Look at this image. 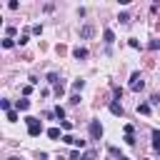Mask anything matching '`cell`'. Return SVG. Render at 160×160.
Listing matches in <instances>:
<instances>
[{
  "label": "cell",
  "instance_id": "1",
  "mask_svg": "<svg viewBox=\"0 0 160 160\" xmlns=\"http://www.w3.org/2000/svg\"><path fill=\"white\" fill-rule=\"evenodd\" d=\"M25 122H28V135H30V138H38V135L42 132V122H40L38 118L28 115V118H25Z\"/></svg>",
  "mask_w": 160,
  "mask_h": 160
},
{
  "label": "cell",
  "instance_id": "2",
  "mask_svg": "<svg viewBox=\"0 0 160 160\" xmlns=\"http://www.w3.org/2000/svg\"><path fill=\"white\" fill-rule=\"evenodd\" d=\"M90 138H92V140H100V138H102V125H100V120H92V122H90Z\"/></svg>",
  "mask_w": 160,
  "mask_h": 160
},
{
  "label": "cell",
  "instance_id": "3",
  "mask_svg": "<svg viewBox=\"0 0 160 160\" xmlns=\"http://www.w3.org/2000/svg\"><path fill=\"white\" fill-rule=\"evenodd\" d=\"M145 88V82H142V78H140V72H132V78H130V90H142Z\"/></svg>",
  "mask_w": 160,
  "mask_h": 160
},
{
  "label": "cell",
  "instance_id": "4",
  "mask_svg": "<svg viewBox=\"0 0 160 160\" xmlns=\"http://www.w3.org/2000/svg\"><path fill=\"white\" fill-rule=\"evenodd\" d=\"M92 32H95V28H92V25H85V28L80 30V38H92Z\"/></svg>",
  "mask_w": 160,
  "mask_h": 160
},
{
  "label": "cell",
  "instance_id": "5",
  "mask_svg": "<svg viewBox=\"0 0 160 160\" xmlns=\"http://www.w3.org/2000/svg\"><path fill=\"white\" fill-rule=\"evenodd\" d=\"M110 112H112V115H122V105L112 100V102H110Z\"/></svg>",
  "mask_w": 160,
  "mask_h": 160
},
{
  "label": "cell",
  "instance_id": "6",
  "mask_svg": "<svg viewBox=\"0 0 160 160\" xmlns=\"http://www.w3.org/2000/svg\"><path fill=\"white\" fill-rule=\"evenodd\" d=\"M152 148L160 152V130H152Z\"/></svg>",
  "mask_w": 160,
  "mask_h": 160
},
{
  "label": "cell",
  "instance_id": "7",
  "mask_svg": "<svg viewBox=\"0 0 160 160\" xmlns=\"http://www.w3.org/2000/svg\"><path fill=\"white\" fill-rule=\"evenodd\" d=\"M72 55H75L78 60H82V58H88V50H85V48H75V50H72Z\"/></svg>",
  "mask_w": 160,
  "mask_h": 160
},
{
  "label": "cell",
  "instance_id": "8",
  "mask_svg": "<svg viewBox=\"0 0 160 160\" xmlns=\"http://www.w3.org/2000/svg\"><path fill=\"white\" fill-rule=\"evenodd\" d=\"M102 38H105V42H108V45H110V42H112V40H115V32H112V30H110V28H108V30H105V32H102Z\"/></svg>",
  "mask_w": 160,
  "mask_h": 160
},
{
  "label": "cell",
  "instance_id": "9",
  "mask_svg": "<svg viewBox=\"0 0 160 160\" xmlns=\"http://www.w3.org/2000/svg\"><path fill=\"white\" fill-rule=\"evenodd\" d=\"M15 108H18V110H28V108H30V100H25V98H22V100H18V102H15Z\"/></svg>",
  "mask_w": 160,
  "mask_h": 160
},
{
  "label": "cell",
  "instance_id": "10",
  "mask_svg": "<svg viewBox=\"0 0 160 160\" xmlns=\"http://www.w3.org/2000/svg\"><path fill=\"white\" fill-rule=\"evenodd\" d=\"M138 112H140V115H150V105H148V102H140V105H138Z\"/></svg>",
  "mask_w": 160,
  "mask_h": 160
},
{
  "label": "cell",
  "instance_id": "11",
  "mask_svg": "<svg viewBox=\"0 0 160 160\" xmlns=\"http://www.w3.org/2000/svg\"><path fill=\"white\" fill-rule=\"evenodd\" d=\"M48 138H50V140H58V138H60V128H50V130H48Z\"/></svg>",
  "mask_w": 160,
  "mask_h": 160
},
{
  "label": "cell",
  "instance_id": "12",
  "mask_svg": "<svg viewBox=\"0 0 160 160\" xmlns=\"http://www.w3.org/2000/svg\"><path fill=\"white\" fill-rule=\"evenodd\" d=\"M95 155H98L95 150H88V152H82V158H80V160H95Z\"/></svg>",
  "mask_w": 160,
  "mask_h": 160
},
{
  "label": "cell",
  "instance_id": "13",
  "mask_svg": "<svg viewBox=\"0 0 160 160\" xmlns=\"http://www.w3.org/2000/svg\"><path fill=\"white\" fill-rule=\"evenodd\" d=\"M82 88H85V80H75L72 82V90H82Z\"/></svg>",
  "mask_w": 160,
  "mask_h": 160
},
{
  "label": "cell",
  "instance_id": "14",
  "mask_svg": "<svg viewBox=\"0 0 160 160\" xmlns=\"http://www.w3.org/2000/svg\"><path fill=\"white\" fill-rule=\"evenodd\" d=\"M12 45H15L12 38H5V40H2V48H12Z\"/></svg>",
  "mask_w": 160,
  "mask_h": 160
},
{
  "label": "cell",
  "instance_id": "15",
  "mask_svg": "<svg viewBox=\"0 0 160 160\" xmlns=\"http://www.w3.org/2000/svg\"><path fill=\"white\" fill-rule=\"evenodd\" d=\"M0 108H2L5 112H10V100H0Z\"/></svg>",
  "mask_w": 160,
  "mask_h": 160
},
{
  "label": "cell",
  "instance_id": "16",
  "mask_svg": "<svg viewBox=\"0 0 160 160\" xmlns=\"http://www.w3.org/2000/svg\"><path fill=\"white\" fill-rule=\"evenodd\" d=\"M48 82H52V85H58V75H55V72H50V75H48Z\"/></svg>",
  "mask_w": 160,
  "mask_h": 160
},
{
  "label": "cell",
  "instance_id": "17",
  "mask_svg": "<svg viewBox=\"0 0 160 160\" xmlns=\"http://www.w3.org/2000/svg\"><path fill=\"white\" fill-rule=\"evenodd\" d=\"M8 120H10V122H15V120H18V112H15V110H10V112H8Z\"/></svg>",
  "mask_w": 160,
  "mask_h": 160
},
{
  "label": "cell",
  "instance_id": "18",
  "mask_svg": "<svg viewBox=\"0 0 160 160\" xmlns=\"http://www.w3.org/2000/svg\"><path fill=\"white\" fill-rule=\"evenodd\" d=\"M62 142H68V145H75V138H72V135H65V138H62Z\"/></svg>",
  "mask_w": 160,
  "mask_h": 160
},
{
  "label": "cell",
  "instance_id": "19",
  "mask_svg": "<svg viewBox=\"0 0 160 160\" xmlns=\"http://www.w3.org/2000/svg\"><path fill=\"white\" fill-rule=\"evenodd\" d=\"M120 22H130V15L128 12H120Z\"/></svg>",
  "mask_w": 160,
  "mask_h": 160
},
{
  "label": "cell",
  "instance_id": "20",
  "mask_svg": "<svg viewBox=\"0 0 160 160\" xmlns=\"http://www.w3.org/2000/svg\"><path fill=\"white\" fill-rule=\"evenodd\" d=\"M55 115H58V118H65V110H62V108L58 105V108H55Z\"/></svg>",
  "mask_w": 160,
  "mask_h": 160
},
{
  "label": "cell",
  "instance_id": "21",
  "mask_svg": "<svg viewBox=\"0 0 160 160\" xmlns=\"http://www.w3.org/2000/svg\"><path fill=\"white\" fill-rule=\"evenodd\" d=\"M62 130H72V122L70 120H62Z\"/></svg>",
  "mask_w": 160,
  "mask_h": 160
},
{
  "label": "cell",
  "instance_id": "22",
  "mask_svg": "<svg viewBox=\"0 0 160 160\" xmlns=\"http://www.w3.org/2000/svg\"><path fill=\"white\" fill-rule=\"evenodd\" d=\"M155 100H158V102H160V92H158V95H155Z\"/></svg>",
  "mask_w": 160,
  "mask_h": 160
},
{
  "label": "cell",
  "instance_id": "23",
  "mask_svg": "<svg viewBox=\"0 0 160 160\" xmlns=\"http://www.w3.org/2000/svg\"><path fill=\"white\" fill-rule=\"evenodd\" d=\"M10 160H18V158H10Z\"/></svg>",
  "mask_w": 160,
  "mask_h": 160
}]
</instances>
